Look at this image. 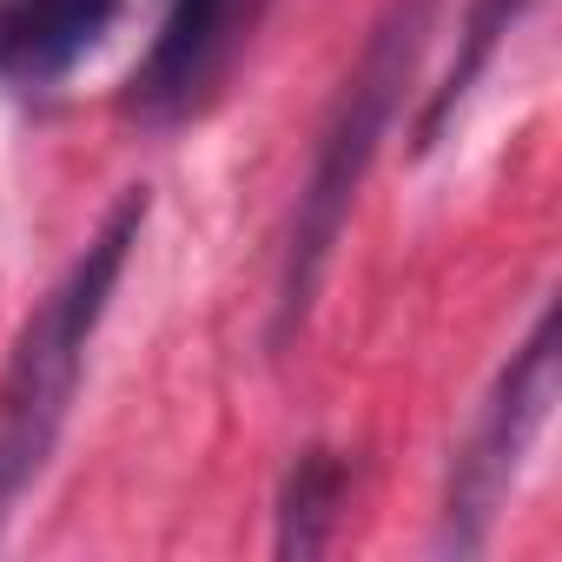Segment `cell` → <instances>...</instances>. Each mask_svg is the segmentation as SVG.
<instances>
[{
	"instance_id": "3957f363",
	"label": "cell",
	"mask_w": 562,
	"mask_h": 562,
	"mask_svg": "<svg viewBox=\"0 0 562 562\" xmlns=\"http://www.w3.org/2000/svg\"><path fill=\"white\" fill-rule=\"evenodd\" d=\"M549 404H555V312H542L529 325V338L516 345L509 371L496 378L483 417H476V437L457 463V483H450V536L457 549H476L483 542V522L496 516L503 490L516 483L536 430L549 424Z\"/></svg>"
},
{
	"instance_id": "277c9868",
	"label": "cell",
	"mask_w": 562,
	"mask_h": 562,
	"mask_svg": "<svg viewBox=\"0 0 562 562\" xmlns=\"http://www.w3.org/2000/svg\"><path fill=\"white\" fill-rule=\"evenodd\" d=\"M265 0H166V21L133 74V113L146 120H186L205 106V93L225 80L238 47L251 41Z\"/></svg>"
},
{
	"instance_id": "5b68a950",
	"label": "cell",
	"mask_w": 562,
	"mask_h": 562,
	"mask_svg": "<svg viewBox=\"0 0 562 562\" xmlns=\"http://www.w3.org/2000/svg\"><path fill=\"white\" fill-rule=\"evenodd\" d=\"M126 0H0V74L14 87H54L120 21Z\"/></svg>"
},
{
	"instance_id": "6da1fadb",
	"label": "cell",
	"mask_w": 562,
	"mask_h": 562,
	"mask_svg": "<svg viewBox=\"0 0 562 562\" xmlns=\"http://www.w3.org/2000/svg\"><path fill=\"white\" fill-rule=\"evenodd\" d=\"M139 232H146V192H126L14 338L8 378H0V516H8L14 496L47 470V457L60 443V424L74 411L93 331H100V318L120 292Z\"/></svg>"
},
{
	"instance_id": "8992f818",
	"label": "cell",
	"mask_w": 562,
	"mask_h": 562,
	"mask_svg": "<svg viewBox=\"0 0 562 562\" xmlns=\"http://www.w3.org/2000/svg\"><path fill=\"white\" fill-rule=\"evenodd\" d=\"M345 457L338 450H305L285 476V503H278V555H318L338 529L345 509Z\"/></svg>"
},
{
	"instance_id": "52a82bcc",
	"label": "cell",
	"mask_w": 562,
	"mask_h": 562,
	"mask_svg": "<svg viewBox=\"0 0 562 562\" xmlns=\"http://www.w3.org/2000/svg\"><path fill=\"white\" fill-rule=\"evenodd\" d=\"M522 8H529V0H476V8H470V21H463V47H457V60H450V74H443V87L430 93V106H424V120H417V146H437V139H443L450 113L470 100V87L483 80V67L496 60L503 34L522 21Z\"/></svg>"
},
{
	"instance_id": "7a4b0ae2",
	"label": "cell",
	"mask_w": 562,
	"mask_h": 562,
	"mask_svg": "<svg viewBox=\"0 0 562 562\" xmlns=\"http://www.w3.org/2000/svg\"><path fill=\"white\" fill-rule=\"evenodd\" d=\"M424 34H430V0H391L384 21L371 27L364 41V60L351 67L325 133H318V153H312V179L299 192V225H292V258H285V299H278V331H292L325 278V258L345 232V212L391 133V113L411 87V67L424 54Z\"/></svg>"
}]
</instances>
